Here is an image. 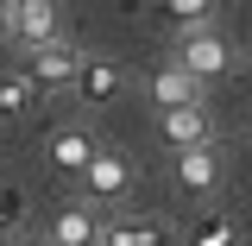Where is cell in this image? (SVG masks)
I'll use <instances>...</instances> for the list:
<instances>
[{"label": "cell", "instance_id": "7", "mask_svg": "<svg viewBox=\"0 0 252 246\" xmlns=\"http://www.w3.org/2000/svg\"><path fill=\"white\" fill-rule=\"evenodd\" d=\"M126 89V70L120 63H107V57H82V76H76V95L89 101V107H107L114 95Z\"/></svg>", "mask_w": 252, "mask_h": 246}, {"label": "cell", "instance_id": "1", "mask_svg": "<svg viewBox=\"0 0 252 246\" xmlns=\"http://www.w3.org/2000/svg\"><path fill=\"white\" fill-rule=\"evenodd\" d=\"M177 70H189L195 82L227 76V70H233V44H227L215 26H202V32H189V38H177Z\"/></svg>", "mask_w": 252, "mask_h": 246}, {"label": "cell", "instance_id": "14", "mask_svg": "<svg viewBox=\"0 0 252 246\" xmlns=\"http://www.w3.org/2000/svg\"><path fill=\"white\" fill-rule=\"evenodd\" d=\"M189 246H233V221L227 215H202L189 227Z\"/></svg>", "mask_w": 252, "mask_h": 246}, {"label": "cell", "instance_id": "17", "mask_svg": "<svg viewBox=\"0 0 252 246\" xmlns=\"http://www.w3.org/2000/svg\"><path fill=\"white\" fill-rule=\"evenodd\" d=\"M32 246H51V240H32Z\"/></svg>", "mask_w": 252, "mask_h": 246}, {"label": "cell", "instance_id": "6", "mask_svg": "<svg viewBox=\"0 0 252 246\" xmlns=\"http://www.w3.org/2000/svg\"><path fill=\"white\" fill-rule=\"evenodd\" d=\"M94 158H101V145H94L89 126H57V133H51V164H57V171H82V177H89Z\"/></svg>", "mask_w": 252, "mask_h": 246}, {"label": "cell", "instance_id": "9", "mask_svg": "<svg viewBox=\"0 0 252 246\" xmlns=\"http://www.w3.org/2000/svg\"><path fill=\"white\" fill-rule=\"evenodd\" d=\"M82 183H89L94 202H114V196H126V189H132V164H126V158H114V152H101V158L89 164V177H82Z\"/></svg>", "mask_w": 252, "mask_h": 246}, {"label": "cell", "instance_id": "11", "mask_svg": "<svg viewBox=\"0 0 252 246\" xmlns=\"http://www.w3.org/2000/svg\"><path fill=\"white\" fill-rule=\"evenodd\" d=\"M51 246H101V221L89 209H63L51 227Z\"/></svg>", "mask_w": 252, "mask_h": 246}, {"label": "cell", "instance_id": "8", "mask_svg": "<svg viewBox=\"0 0 252 246\" xmlns=\"http://www.w3.org/2000/svg\"><path fill=\"white\" fill-rule=\"evenodd\" d=\"M152 101H158V114H177V107H195L202 101V82L189 76V70H177V63H164L152 76Z\"/></svg>", "mask_w": 252, "mask_h": 246}, {"label": "cell", "instance_id": "13", "mask_svg": "<svg viewBox=\"0 0 252 246\" xmlns=\"http://www.w3.org/2000/svg\"><path fill=\"white\" fill-rule=\"evenodd\" d=\"M164 19H170V26H183V32H202V26H215V6H208V0H170V6H164Z\"/></svg>", "mask_w": 252, "mask_h": 246}, {"label": "cell", "instance_id": "3", "mask_svg": "<svg viewBox=\"0 0 252 246\" xmlns=\"http://www.w3.org/2000/svg\"><path fill=\"white\" fill-rule=\"evenodd\" d=\"M76 76H82V57H76L69 44H51V51H32V57H26V82H32L38 95L76 89Z\"/></svg>", "mask_w": 252, "mask_h": 246}, {"label": "cell", "instance_id": "12", "mask_svg": "<svg viewBox=\"0 0 252 246\" xmlns=\"http://www.w3.org/2000/svg\"><path fill=\"white\" fill-rule=\"evenodd\" d=\"M32 101H38V89L26 82V70H13V76H0V120H13V114H26Z\"/></svg>", "mask_w": 252, "mask_h": 246}, {"label": "cell", "instance_id": "10", "mask_svg": "<svg viewBox=\"0 0 252 246\" xmlns=\"http://www.w3.org/2000/svg\"><path fill=\"white\" fill-rule=\"evenodd\" d=\"M177 177H183V189H195V196H208V189L220 183L215 145H202V152H177Z\"/></svg>", "mask_w": 252, "mask_h": 246}, {"label": "cell", "instance_id": "16", "mask_svg": "<svg viewBox=\"0 0 252 246\" xmlns=\"http://www.w3.org/2000/svg\"><path fill=\"white\" fill-rule=\"evenodd\" d=\"M0 227H6V209H0Z\"/></svg>", "mask_w": 252, "mask_h": 246}, {"label": "cell", "instance_id": "4", "mask_svg": "<svg viewBox=\"0 0 252 246\" xmlns=\"http://www.w3.org/2000/svg\"><path fill=\"white\" fill-rule=\"evenodd\" d=\"M101 246H177V227L158 215H126L114 227H101Z\"/></svg>", "mask_w": 252, "mask_h": 246}, {"label": "cell", "instance_id": "15", "mask_svg": "<svg viewBox=\"0 0 252 246\" xmlns=\"http://www.w3.org/2000/svg\"><path fill=\"white\" fill-rule=\"evenodd\" d=\"M0 38H13V6H0Z\"/></svg>", "mask_w": 252, "mask_h": 246}, {"label": "cell", "instance_id": "2", "mask_svg": "<svg viewBox=\"0 0 252 246\" xmlns=\"http://www.w3.org/2000/svg\"><path fill=\"white\" fill-rule=\"evenodd\" d=\"M13 38L26 51H51V44H63V13L51 0H19L13 6Z\"/></svg>", "mask_w": 252, "mask_h": 246}, {"label": "cell", "instance_id": "5", "mask_svg": "<svg viewBox=\"0 0 252 246\" xmlns=\"http://www.w3.org/2000/svg\"><path fill=\"white\" fill-rule=\"evenodd\" d=\"M164 139H170L177 152H202V145H215V120H208V107L195 101V107L164 114Z\"/></svg>", "mask_w": 252, "mask_h": 246}]
</instances>
